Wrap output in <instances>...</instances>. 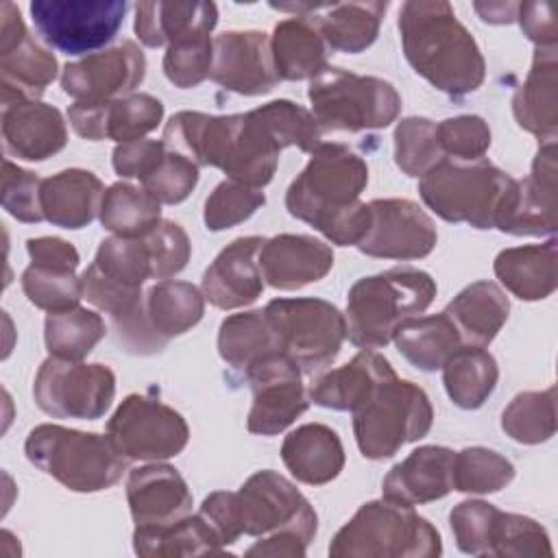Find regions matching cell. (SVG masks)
I'll list each match as a JSON object with an SVG mask.
<instances>
[{"label": "cell", "instance_id": "6da1fadb", "mask_svg": "<svg viewBox=\"0 0 558 558\" xmlns=\"http://www.w3.org/2000/svg\"><path fill=\"white\" fill-rule=\"evenodd\" d=\"M368 183L366 161L349 146L323 142L286 190L290 216L312 225L338 246H357L371 220L360 201Z\"/></svg>", "mask_w": 558, "mask_h": 558}, {"label": "cell", "instance_id": "7a4b0ae2", "mask_svg": "<svg viewBox=\"0 0 558 558\" xmlns=\"http://www.w3.org/2000/svg\"><path fill=\"white\" fill-rule=\"evenodd\" d=\"M397 24L408 63L429 85L462 98L484 83V54L449 2L408 0Z\"/></svg>", "mask_w": 558, "mask_h": 558}, {"label": "cell", "instance_id": "3957f363", "mask_svg": "<svg viewBox=\"0 0 558 558\" xmlns=\"http://www.w3.org/2000/svg\"><path fill=\"white\" fill-rule=\"evenodd\" d=\"M434 296L432 275L412 266L362 277L347 294V338L360 349H381L392 342L399 325L423 314Z\"/></svg>", "mask_w": 558, "mask_h": 558}, {"label": "cell", "instance_id": "277c9868", "mask_svg": "<svg viewBox=\"0 0 558 558\" xmlns=\"http://www.w3.org/2000/svg\"><path fill=\"white\" fill-rule=\"evenodd\" d=\"M440 554L438 530L412 506L390 499L362 504L329 545L333 558H434Z\"/></svg>", "mask_w": 558, "mask_h": 558}, {"label": "cell", "instance_id": "5b68a950", "mask_svg": "<svg viewBox=\"0 0 558 558\" xmlns=\"http://www.w3.org/2000/svg\"><path fill=\"white\" fill-rule=\"evenodd\" d=\"M24 453L31 464L74 493L105 490L126 469V458L109 436L52 423H41L28 432Z\"/></svg>", "mask_w": 558, "mask_h": 558}, {"label": "cell", "instance_id": "8992f818", "mask_svg": "<svg viewBox=\"0 0 558 558\" xmlns=\"http://www.w3.org/2000/svg\"><path fill=\"white\" fill-rule=\"evenodd\" d=\"M512 177L488 159L442 157L418 181L423 203L447 222L495 229V218Z\"/></svg>", "mask_w": 558, "mask_h": 558}, {"label": "cell", "instance_id": "52a82bcc", "mask_svg": "<svg viewBox=\"0 0 558 558\" xmlns=\"http://www.w3.org/2000/svg\"><path fill=\"white\" fill-rule=\"evenodd\" d=\"M307 98L323 133L386 129L401 111V96L392 83L342 68H327L312 78Z\"/></svg>", "mask_w": 558, "mask_h": 558}, {"label": "cell", "instance_id": "ba28073f", "mask_svg": "<svg viewBox=\"0 0 558 558\" xmlns=\"http://www.w3.org/2000/svg\"><path fill=\"white\" fill-rule=\"evenodd\" d=\"M353 414V434L366 460L392 458L403 445L427 436L434 410L427 392L397 375L381 381Z\"/></svg>", "mask_w": 558, "mask_h": 558}, {"label": "cell", "instance_id": "9c48e42d", "mask_svg": "<svg viewBox=\"0 0 558 558\" xmlns=\"http://www.w3.org/2000/svg\"><path fill=\"white\" fill-rule=\"evenodd\" d=\"M264 314L281 353L294 360L303 375L325 371L347 338L344 314L325 299H272Z\"/></svg>", "mask_w": 558, "mask_h": 558}, {"label": "cell", "instance_id": "30bf717a", "mask_svg": "<svg viewBox=\"0 0 558 558\" xmlns=\"http://www.w3.org/2000/svg\"><path fill=\"white\" fill-rule=\"evenodd\" d=\"M238 527L246 536L294 532L307 543L316 536L318 517L305 495L277 471L253 473L233 493Z\"/></svg>", "mask_w": 558, "mask_h": 558}, {"label": "cell", "instance_id": "8fae6325", "mask_svg": "<svg viewBox=\"0 0 558 558\" xmlns=\"http://www.w3.org/2000/svg\"><path fill=\"white\" fill-rule=\"evenodd\" d=\"M33 397L48 416L96 421L113 403L116 375L105 364L70 362L50 355L35 375Z\"/></svg>", "mask_w": 558, "mask_h": 558}, {"label": "cell", "instance_id": "7c38bea8", "mask_svg": "<svg viewBox=\"0 0 558 558\" xmlns=\"http://www.w3.org/2000/svg\"><path fill=\"white\" fill-rule=\"evenodd\" d=\"M129 4L122 0H35L31 17L41 39L65 54H94L116 39Z\"/></svg>", "mask_w": 558, "mask_h": 558}, {"label": "cell", "instance_id": "4fadbf2b", "mask_svg": "<svg viewBox=\"0 0 558 558\" xmlns=\"http://www.w3.org/2000/svg\"><path fill=\"white\" fill-rule=\"evenodd\" d=\"M107 436L126 460L159 462L179 456L187 440L185 418L150 395H129L107 423Z\"/></svg>", "mask_w": 558, "mask_h": 558}, {"label": "cell", "instance_id": "5bb4252c", "mask_svg": "<svg viewBox=\"0 0 558 558\" xmlns=\"http://www.w3.org/2000/svg\"><path fill=\"white\" fill-rule=\"evenodd\" d=\"M150 279V255L144 238H105L94 262L83 270V299L109 316L131 310Z\"/></svg>", "mask_w": 558, "mask_h": 558}, {"label": "cell", "instance_id": "9a60e30c", "mask_svg": "<svg viewBox=\"0 0 558 558\" xmlns=\"http://www.w3.org/2000/svg\"><path fill=\"white\" fill-rule=\"evenodd\" d=\"M253 392L246 429L275 436L288 429L307 408L310 395L301 381L303 371L286 353H272L244 371Z\"/></svg>", "mask_w": 558, "mask_h": 558}, {"label": "cell", "instance_id": "2e32d148", "mask_svg": "<svg viewBox=\"0 0 558 558\" xmlns=\"http://www.w3.org/2000/svg\"><path fill=\"white\" fill-rule=\"evenodd\" d=\"M556 140L538 146L532 170L514 179L495 218V229L510 235H554L558 227Z\"/></svg>", "mask_w": 558, "mask_h": 558}, {"label": "cell", "instance_id": "e0dca14e", "mask_svg": "<svg viewBox=\"0 0 558 558\" xmlns=\"http://www.w3.org/2000/svg\"><path fill=\"white\" fill-rule=\"evenodd\" d=\"M57 78V59L33 39L20 9L0 4V87L2 105L15 100H39Z\"/></svg>", "mask_w": 558, "mask_h": 558}, {"label": "cell", "instance_id": "ac0fdd59", "mask_svg": "<svg viewBox=\"0 0 558 558\" xmlns=\"http://www.w3.org/2000/svg\"><path fill=\"white\" fill-rule=\"evenodd\" d=\"M371 220L355 246L360 253L379 259L427 257L438 240L434 220L410 198H375L368 203Z\"/></svg>", "mask_w": 558, "mask_h": 558}, {"label": "cell", "instance_id": "d6986e66", "mask_svg": "<svg viewBox=\"0 0 558 558\" xmlns=\"http://www.w3.org/2000/svg\"><path fill=\"white\" fill-rule=\"evenodd\" d=\"M146 76L142 48L124 39L120 46L72 61L61 72L63 92L76 102L98 105L135 94Z\"/></svg>", "mask_w": 558, "mask_h": 558}, {"label": "cell", "instance_id": "ffe728a7", "mask_svg": "<svg viewBox=\"0 0 558 558\" xmlns=\"http://www.w3.org/2000/svg\"><path fill=\"white\" fill-rule=\"evenodd\" d=\"M209 78L240 96H264L279 83L270 37L262 31H225L214 37Z\"/></svg>", "mask_w": 558, "mask_h": 558}, {"label": "cell", "instance_id": "44dd1931", "mask_svg": "<svg viewBox=\"0 0 558 558\" xmlns=\"http://www.w3.org/2000/svg\"><path fill=\"white\" fill-rule=\"evenodd\" d=\"M270 7L277 11H292L294 15L310 20L327 48L357 54L373 46L377 39L388 2H270Z\"/></svg>", "mask_w": 558, "mask_h": 558}, {"label": "cell", "instance_id": "7402d4cb", "mask_svg": "<svg viewBox=\"0 0 558 558\" xmlns=\"http://www.w3.org/2000/svg\"><path fill=\"white\" fill-rule=\"evenodd\" d=\"M68 118L74 133L83 140H113L126 144L142 140L159 126L163 120V105L150 94H129L98 105L74 102L68 109Z\"/></svg>", "mask_w": 558, "mask_h": 558}, {"label": "cell", "instance_id": "603a6c76", "mask_svg": "<svg viewBox=\"0 0 558 558\" xmlns=\"http://www.w3.org/2000/svg\"><path fill=\"white\" fill-rule=\"evenodd\" d=\"M266 238L242 235L229 242L203 272L201 292L218 310H238L255 303L264 292L259 248Z\"/></svg>", "mask_w": 558, "mask_h": 558}, {"label": "cell", "instance_id": "cb8c5ba5", "mask_svg": "<svg viewBox=\"0 0 558 558\" xmlns=\"http://www.w3.org/2000/svg\"><path fill=\"white\" fill-rule=\"evenodd\" d=\"M126 501L135 527H159L192 512V493L183 475L170 464H144L131 469Z\"/></svg>", "mask_w": 558, "mask_h": 558}, {"label": "cell", "instance_id": "d4e9b609", "mask_svg": "<svg viewBox=\"0 0 558 558\" xmlns=\"http://www.w3.org/2000/svg\"><path fill=\"white\" fill-rule=\"evenodd\" d=\"M264 281L277 290H301L320 281L333 266L327 242L303 233H279L264 240L259 255Z\"/></svg>", "mask_w": 558, "mask_h": 558}, {"label": "cell", "instance_id": "484cf974", "mask_svg": "<svg viewBox=\"0 0 558 558\" xmlns=\"http://www.w3.org/2000/svg\"><path fill=\"white\" fill-rule=\"evenodd\" d=\"M2 140L9 155L24 161H44L68 144L61 111L39 100L2 105Z\"/></svg>", "mask_w": 558, "mask_h": 558}, {"label": "cell", "instance_id": "4316f807", "mask_svg": "<svg viewBox=\"0 0 558 558\" xmlns=\"http://www.w3.org/2000/svg\"><path fill=\"white\" fill-rule=\"evenodd\" d=\"M453 451L440 445H423L397 462L381 482L384 499L421 506L442 499L453 490Z\"/></svg>", "mask_w": 558, "mask_h": 558}, {"label": "cell", "instance_id": "83f0119b", "mask_svg": "<svg viewBox=\"0 0 558 558\" xmlns=\"http://www.w3.org/2000/svg\"><path fill=\"white\" fill-rule=\"evenodd\" d=\"M395 375V368L381 353L364 349L340 368L316 375L307 388V395L310 401L320 408L355 412L362 403L368 401L381 381Z\"/></svg>", "mask_w": 558, "mask_h": 558}, {"label": "cell", "instance_id": "f1b7e54d", "mask_svg": "<svg viewBox=\"0 0 558 558\" xmlns=\"http://www.w3.org/2000/svg\"><path fill=\"white\" fill-rule=\"evenodd\" d=\"M558 57L556 46L536 48L532 68L512 96L517 124L543 142L556 140L558 133Z\"/></svg>", "mask_w": 558, "mask_h": 558}, {"label": "cell", "instance_id": "f546056e", "mask_svg": "<svg viewBox=\"0 0 558 558\" xmlns=\"http://www.w3.org/2000/svg\"><path fill=\"white\" fill-rule=\"evenodd\" d=\"M218 24L214 2H137L135 35L148 48H168L190 37L211 35Z\"/></svg>", "mask_w": 558, "mask_h": 558}, {"label": "cell", "instance_id": "4dcf8cb0", "mask_svg": "<svg viewBox=\"0 0 558 558\" xmlns=\"http://www.w3.org/2000/svg\"><path fill=\"white\" fill-rule=\"evenodd\" d=\"M102 196V181L83 168H68L41 179L39 190L44 220L61 229L87 227L100 214Z\"/></svg>", "mask_w": 558, "mask_h": 558}, {"label": "cell", "instance_id": "1f68e13d", "mask_svg": "<svg viewBox=\"0 0 558 558\" xmlns=\"http://www.w3.org/2000/svg\"><path fill=\"white\" fill-rule=\"evenodd\" d=\"M281 460L296 482L323 486L344 469V447L329 425L305 423L283 438Z\"/></svg>", "mask_w": 558, "mask_h": 558}, {"label": "cell", "instance_id": "d6a6232c", "mask_svg": "<svg viewBox=\"0 0 558 558\" xmlns=\"http://www.w3.org/2000/svg\"><path fill=\"white\" fill-rule=\"evenodd\" d=\"M460 333L464 347H488L510 314L506 292L488 279L469 283L442 310Z\"/></svg>", "mask_w": 558, "mask_h": 558}, {"label": "cell", "instance_id": "836d02e7", "mask_svg": "<svg viewBox=\"0 0 558 558\" xmlns=\"http://www.w3.org/2000/svg\"><path fill=\"white\" fill-rule=\"evenodd\" d=\"M501 286L521 301L547 299L558 286L556 240L512 246L497 253L493 264Z\"/></svg>", "mask_w": 558, "mask_h": 558}, {"label": "cell", "instance_id": "e575fe53", "mask_svg": "<svg viewBox=\"0 0 558 558\" xmlns=\"http://www.w3.org/2000/svg\"><path fill=\"white\" fill-rule=\"evenodd\" d=\"M270 52L279 81H312L329 68L327 44L303 15H292L275 24Z\"/></svg>", "mask_w": 558, "mask_h": 558}, {"label": "cell", "instance_id": "d590c367", "mask_svg": "<svg viewBox=\"0 0 558 558\" xmlns=\"http://www.w3.org/2000/svg\"><path fill=\"white\" fill-rule=\"evenodd\" d=\"M392 342L412 366L425 373L442 368V364L464 347L458 329L445 312L408 318L395 331Z\"/></svg>", "mask_w": 558, "mask_h": 558}, {"label": "cell", "instance_id": "8d00e7d4", "mask_svg": "<svg viewBox=\"0 0 558 558\" xmlns=\"http://www.w3.org/2000/svg\"><path fill=\"white\" fill-rule=\"evenodd\" d=\"M222 541L205 517L187 514L174 523L159 527H135L133 549L144 558L161 556H205L222 554Z\"/></svg>", "mask_w": 558, "mask_h": 558}, {"label": "cell", "instance_id": "74e56055", "mask_svg": "<svg viewBox=\"0 0 558 558\" xmlns=\"http://www.w3.org/2000/svg\"><path fill=\"white\" fill-rule=\"evenodd\" d=\"M144 312L153 331L163 342H170L201 323L205 296L194 283L163 279L146 290Z\"/></svg>", "mask_w": 558, "mask_h": 558}, {"label": "cell", "instance_id": "f35d334b", "mask_svg": "<svg viewBox=\"0 0 558 558\" xmlns=\"http://www.w3.org/2000/svg\"><path fill=\"white\" fill-rule=\"evenodd\" d=\"M497 379V360L484 347H460L442 364L445 390L453 405L462 410L482 408L493 395Z\"/></svg>", "mask_w": 558, "mask_h": 558}, {"label": "cell", "instance_id": "ab89813d", "mask_svg": "<svg viewBox=\"0 0 558 558\" xmlns=\"http://www.w3.org/2000/svg\"><path fill=\"white\" fill-rule=\"evenodd\" d=\"M218 353L235 371H246L266 355L281 353L264 310L231 314L218 329Z\"/></svg>", "mask_w": 558, "mask_h": 558}, {"label": "cell", "instance_id": "60d3db41", "mask_svg": "<svg viewBox=\"0 0 558 558\" xmlns=\"http://www.w3.org/2000/svg\"><path fill=\"white\" fill-rule=\"evenodd\" d=\"M100 225L120 238H144L161 222V203L144 187L118 181L105 190Z\"/></svg>", "mask_w": 558, "mask_h": 558}, {"label": "cell", "instance_id": "b9f144b4", "mask_svg": "<svg viewBox=\"0 0 558 558\" xmlns=\"http://www.w3.org/2000/svg\"><path fill=\"white\" fill-rule=\"evenodd\" d=\"M107 327L100 314L74 307L48 314L44 320V342L52 357L81 362L105 338Z\"/></svg>", "mask_w": 558, "mask_h": 558}, {"label": "cell", "instance_id": "7bdbcfd3", "mask_svg": "<svg viewBox=\"0 0 558 558\" xmlns=\"http://www.w3.org/2000/svg\"><path fill=\"white\" fill-rule=\"evenodd\" d=\"M501 429L521 445H541L556 434V388L519 392L501 412Z\"/></svg>", "mask_w": 558, "mask_h": 558}, {"label": "cell", "instance_id": "ee69618b", "mask_svg": "<svg viewBox=\"0 0 558 558\" xmlns=\"http://www.w3.org/2000/svg\"><path fill=\"white\" fill-rule=\"evenodd\" d=\"M453 490L488 495L506 488L514 477V464L486 447H464L453 451Z\"/></svg>", "mask_w": 558, "mask_h": 558}, {"label": "cell", "instance_id": "f6af8a7d", "mask_svg": "<svg viewBox=\"0 0 558 558\" xmlns=\"http://www.w3.org/2000/svg\"><path fill=\"white\" fill-rule=\"evenodd\" d=\"M74 272L76 270L28 264L22 272V290L35 307L48 314L68 312L78 307L83 299V281Z\"/></svg>", "mask_w": 558, "mask_h": 558}, {"label": "cell", "instance_id": "bcb514c9", "mask_svg": "<svg viewBox=\"0 0 558 558\" xmlns=\"http://www.w3.org/2000/svg\"><path fill=\"white\" fill-rule=\"evenodd\" d=\"M270 135L283 148L296 146L303 153H314L323 142V131L312 111L292 100H272L255 109Z\"/></svg>", "mask_w": 558, "mask_h": 558}, {"label": "cell", "instance_id": "7dc6e473", "mask_svg": "<svg viewBox=\"0 0 558 558\" xmlns=\"http://www.w3.org/2000/svg\"><path fill=\"white\" fill-rule=\"evenodd\" d=\"M395 163L408 177H423L445 155L436 137V122L423 116L403 118L395 129Z\"/></svg>", "mask_w": 558, "mask_h": 558}, {"label": "cell", "instance_id": "c3c4849f", "mask_svg": "<svg viewBox=\"0 0 558 558\" xmlns=\"http://www.w3.org/2000/svg\"><path fill=\"white\" fill-rule=\"evenodd\" d=\"M551 543L541 523L530 517L499 510L488 538L486 556H551Z\"/></svg>", "mask_w": 558, "mask_h": 558}, {"label": "cell", "instance_id": "681fc988", "mask_svg": "<svg viewBox=\"0 0 558 558\" xmlns=\"http://www.w3.org/2000/svg\"><path fill=\"white\" fill-rule=\"evenodd\" d=\"M264 203L266 196L259 187L227 179L220 181L207 196L203 207V222L209 231H225L248 220Z\"/></svg>", "mask_w": 558, "mask_h": 558}, {"label": "cell", "instance_id": "f907efd6", "mask_svg": "<svg viewBox=\"0 0 558 558\" xmlns=\"http://www.w3.org/2000/svg\"><path fill=\"white\" fill-rule=\"evenodd\" d=\"M214 61V39L211 35H198L172 44L166 48L163 54V74L166 78L179 87L190 89L201 85L211 74Z\"/></svg>", "mask_w": 558, "mask_h": 558}, {"label": "cell", "instance_id": "816d5d0a", "mask_svg": "<svg viewBox=\"0 0 558 558\" xmlns=\"http://www.w3.org/2000/svg\"><path fill=\"white\" fill-rule=\"evenodd\" d=\"M140 183L155 201L163 205H177L185 201L196 187L198 166L185 155L168 148L161 163Z\"/></svg>", "mask_w": 558, "mask_h": 558}, {"label": "cell", "instance_id": "f5cc1de1", "mask_svg": "<svg viewBox=\"0 0 558 558\" xmlns=\"http://www.w3.org/2000/svg\"><path fill=\"white\" fill-rule=\"evenodd\" d=\"M436 137L445 157L482 159L490 146V129L482 116L464 113L436 124Z\"/></svg>", "mask_w": 558, "mask_h": 558}, {"label": "cell", "instance_id": "db71d44e", "mask_svg": "<svg viewBox=\"0 0 558 558\" xmlns=\"http://www.w3.org/2000/svg\"><path fill=\"white\" fill-rule=\"evenodd\" d=\"M150 255V279H168L179 275L190 259L192 244L181 225L161 220L148 235H144Z\"/></svg>", "mask_w": 558, "mask_h": 558}, {"label": "cell", "instance_id": "11a10c76", "mask_svg": "<svg viewBox=\"0 0 558 558\" xmlns=\"http://www.w3.org/2000/svg\"><path fill=\"white\" fill-rule=\"evenodd\" d=\"M497 512V506L482 499L460 501L449 514V525L458 549L471 556H486L490 527Z\"/></svg>", "mask_w": 558, "mask_h": 558}, {"label": "cell", "instance_id": "9f6ffc18", "mask_svg": "<svg viewBox=\"0 0 558 558\" xmlns=\"http://www.w3.org/2000/svg\"><path fill=\"white\" fill-rule=\"evenodd\" d=\"M39 190H41V179L26 170L20 168L17 163L4 159L2 163V207L7 214H11L20 222H41L44 211H41V201H39Z\"/></svg>", "mask_w": 558, "mask_h": 558}, {"label": "cell", "instance_id": "6f0895ef", "mask_svg": "<svg viewBox=\"0 0 558 558\" xmlns=\"http://www.w3.org/2000/svg\"><path fill=\"white\" fill-rule=\"evenodd\" d=\"M166 153L168 146L163 144V140H135L118 144L111 153V163L116 174L144 181L161 163Z\"/></svg>", "mask_w": 558, "mask_h": 558}, {"label": "cell", "instance_id": "680465c9", "mask_svg": "<svg viewBox=\"0 0 558 558\" xmlns=\"http://www.w3.org/2000/svg\"><path fill=\"white\" fill-rule=\"evenodd\" d=\"M517 22L523 35L536 44V48L556 46L558 26L554 17V9L549 2H519Z\"/></svg>", "mask_w": 558, "mask_h": 558}, {"label": "cell", "instance_id": "91938a15", "mask_svg": "<svg viewBox=\"0 0 558 558\" xmlns=\"http://www.w3.org/2000/svg\"><path fill=\"white\" fill-rule=\"evenodd\" d=\"M205 521L216 530V534L220 536L222 545H231L235 543L242 532L238 527V517H235V504H233V493L229 490H216L211 495H207L201 504L198 510Z\"/></svg>", "mask_w": 558, "mask_h": 558}, {"label": "cell", "instance_id": "94428289", "mask_svg": "<svg viewBox=\"0 0 558 558\" xmlns=\"http://www.w3.org/2000/svg\"><path fill=\"white\" fill-rule=\"evenodd\" d=\"M26 251L31 257V264L37 266H52V268H65V270H76L78 268V251L54 235H41V238H31L26 242Z\"/></svg>", "mask_w": 558, "mask_h": 558}, {"label": "cell", "instance_id": "6125c7cd", "mask_svg": "<svg viewBox=\"0 0 558 558\" xmlns=\"http://www.w3.org/2000/svg\"><path fill=\"white\" fill-rule=\"evenodd\" d=\"M307 541L294 532H277L262 536L253 547L246 549V556H292L303 558L307 551Z\"/></svg>", "mask_w": 558, "mask_h": 558}, {"label": "cell", "instance_id": "be15d7a7", "mask_svg": "<svg viewBox=\"0 0 558 558\" xmlns=\"http://www.w3.org/2000/svg\"><path fill=\"white\" fill-rule=\"evenodd\" d=\"M473 9L486 24H512L517 20L519 2H473Z\"/></svg>", "mask_w": 558, "mask_h": 558}]
</instances>
